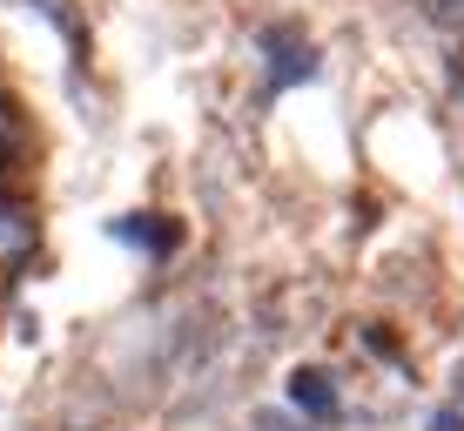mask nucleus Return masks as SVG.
Returning a JSON list of instances; mask_svg holds the SVG:
<instances>
[{"mask_svg": "<svg viewBox=\"0 0 464 431\" xmlns=\"http://www.w3.org/2000/svg\"><path fill=\"white\" fill-rule=\"evenodd\" d=\"M290 405L310 411V418H337V391H330L324 371H296L290 377Z\"/></svg>", "mask_w": 464, "mask_h": 431, "instance_id": "1", "label": "nucleus"}, {"mask_svg": "<svg viewBox=\"0 0 464 431\" xmlns=\"http://www.w3.org/2000/svg\"><path fill=\"white\" fill-rule=\"evenodd\" d=\"M27 243H34V216L14 210V202H0V263H7V257H27Z\"/></svg>", "mask_w": 464, "mask_h": 431, "instance_id": "2", "label": "nucleus"}, {"mask_svg": "<svg viewBox=\"0 0 464 431\" xmlns=\"http://www.w3.org/2000/svg\"><path fill=\"white\" fill-rule=\"evenodd\" d=\"M263 47L276 54V82H296V74H310V47H296L290 34H263Z\"/></svg>", "mask_w": 464, "mask_h": 431, "instance_id": "3", "label": "nucleus"}, {"mask_svg": "<svg viewBox=\"0 0 464 431\" xmlns=\"http://www.w3.org/2000/svg\"><path fill=\"white\" fill-rule=\"evenodd\" d=\"M115 236L149 243V250H175V230H162V216H128V222H115Z\"/></svg>", "mask_w": 464, "mask_h": 431, "instance_id": "4", "label": "nucleus"}, {"mask_svg": "<svg viewBox=\"0 0 464 431\" xmlns=\"http://www.w3.org/2000/svg\"><path fill=\"white\" fill-rule=\"evenodd\" d=\"M14 149V115H7V102H0V155Z\"/></svg>", "mask_w": 464, "mask_h": 431, "instance_id": "5", "label": "nucleus"}, {"mask_svg": "<svg viewBox=\"0 0 464 431\" xmlns=\"http://www.w3.org/2000/svg\"><path fill=\"white\" fill-rule=\"evenodd\" d=\"M444 7V21H464V0H438Z\"/></svg>", "mask_w": 464, "mask_h": 431, "instance_id": "6", "label": "nucleus"}]
</instances>
